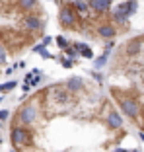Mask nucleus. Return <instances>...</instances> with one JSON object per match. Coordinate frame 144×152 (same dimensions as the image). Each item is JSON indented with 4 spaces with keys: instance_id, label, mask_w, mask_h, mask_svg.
I'll list each match as a JSON object with an SVG mask.
<instances>
[{
    "instance_id": "30",
    "label": "nucleus",
    "mask_w": 144,
    "mask_h": 152,
    "mask_svg": "<svg viewBox=\"0 0 144 152\" xmlns=\"http://www.w3.org/2000/svg\"><path fill=\"white\" fill-rule=\"evenodd\" d=\"M2 99H4V98H2V96H0V102H2Z\"/></svg>"
},
{
    "instance_id": "27",
    "label": "nucleus",
    "mask_w": 144,
    "mask_h": 152,
    "mask_svg": "<svg viewBox=\"0 0 144 152\" xmlns=\"http://www.w3.org/2000/svg\"><path fill=\"white\" fill-rule=\"evenodd\" d=\"M10 152H20V150H18V148H12V150H10Z\"/></svg>"
},
{
    "instance_id": "23",
    "label": "nucleus",
    "mask_w": 144,
    "mask_h": 152,
    "mask_svg": "<svg viewBox=\"0 0 144 152\" xmlns=\"http://www.w3.org/2000/svg\"><path fill=\"white\" fill-rule=\"evenodd\" d=\"M43 49H45V45H43V43H39V45H35V47H33V53H41Z\"/></svg>"
},
{
    "instance_id": "7",
    "label": "nucleus",
    "mask_w": 144,
    "mask_h": 152,
    "mask_svg": "<svg viewBox=\"0 0 144 152\" xmlns=\"http://www.w3.org/2000/svg\"><path fill=\"white\" fill-rule=\"evenodd\" d=\"M140 51H142V39L140 37H135V39L127 41L123 45V53L127 57H136V55H140Z\"/></svg>"
},
{
    "instance_id": "6",
    "label": "nucleus",
    "mask_w": 144,
    "mask_h": 152,
    "mask_svg": "<svg viewBox=\"0 0 144 152\" xmlns=\"http://www.w3.org/2000/svg\"><path fill=\"white\" fill-rule=\"evenodd\" d=\"M111 2L113 0H88V8H90L94 14L101 16V14L111 12Z\"/></svg>"
},
{
    "instance_id": "9",
    "label": "nucleus",
    "mask_w": 144,
    "mask_h": 152,
    "mask_svg": "<svg viewBox=\"0 0 144 152\" xmlns=\"http://www.w3.org/2000/svg\"><path fill=\"white\" fill-rule=\"evenodd\" d=\"M63 86H64V90H66V92H70V94L74 96L76 92H80V90L84 88V80H82L80 76H72V78H68Z\"/></svg>"
},
{
    "instance_id": "8",
    "label": "nucleus",
    "mask_w": 144,
    "mask_h": 152,
    "mask_svg": "<svg viewBox=\"0 0 144 152\" xmlns=\"http://www.w3.org/2000/svg\"><path fill=\"white\" fill-rule=\"evenodd\" d=\"M113 10H117V12L123 14L125 18H131L132 14L136 12V2H135V0H125V2H119Z\"/></svg>"
},
{
    "instance_id": "29",
    "label": "nucleus",
    "mask_w": 144,
    "mask_h": 152,
    "mask_svg": "<svg viewBox=\"0 0 144 152\" xmlns=\"http://www.w3.org/2000/svg\"><path fill=\"white\" fill-rule=\"evenodd\" d=\"M70 2H74V0H66V4H70Z\"/></svg>"
},
{
    "instance_id": "1",
    "label": "nucleus",
    "mask_w": 144,
    "mask_h": 152,
    "mask_svg": "<svg viewBox=\"0 0 144 152\" xmlns=\"http://www.w3.org/2000/svg\"><path fill=\"white\" fill-rule=\"evenodd\" d=\"M33 140V133L29 127H22V125H14L10 131V142L14 144V148L20 146H29Z\"/></svg>"
},
{
    "instance_id": "20",
    "label": "nucleus",
    "mask_w": 144,
    "mask_h": 152,
    "mask_svg": "<svg viewBox=\"0 0 144 152\" xmlns=\"http://www.w3.org/2000/svg\"><path fill=\"white\" fill-rule=\"evenodd\" d=\"M60 64H63L64 68H70V66H72V61H70V58H64V57H63V58H60Z\"/></svg>"
},
{
    "instance_id": "12",
    "label": "nucleus",
    "mask_w": 144,
    "mask_h": 152,
    "mask_svg": "<svg viewBox=\"0 0 144 152\" xmlns=\"http://www.w3.org/2000/svg\"><path fill=\"white\" fill-rule=\"evenodd\" d=\"M107 125L111 127V129H121L123 127V119H121V115H119L117 111H109L107 113Z\"/></svg>"
},
{
    "instance_id": "31",
    "label": "nucleus",
    "mask_w": 144,
    "mask_h": 152,
    "mask_svg": "<svg viewBox=\"0 0 144 152\" xmlns=\"http://www.w3.org/2000/svg\"><path fill=\"white\" fill-rule=\"evenodd\" d=\"M142 43H144V37H142Z\"/></svg>"
},
{
    "instance_id": "14",
    "label": "nucleus",
    "mask_w": 144,
    "mask_h": 152,
    "mask_svg": "<svg viewBox=\"0 0 144 152\" xmlns=\"http://www.w3.org/2000/svg\"><path fill=\"white\" fill-rule=\"evenodd\" d=\"M74 49H76V53L82 55L84 58H94V51H92L86 43H76V45H74Z\"/></svg>"
},
{
    "instance_id": "15",
    "label": "nucleus",
    "mask_w": 144,
    "mask_h": 152,
    "mask_svg": "<svg viewBox=\"0 0 144 152\" xmlns=\"http://www.w3.org/2000/svg\"><path fill=\"white\" fill-rule=\"evenodd\" d=\"M107 58H109V49H105V53L101 55V57H97L94 61V66H95V70H99V68H103L105 64H107Z\"/></svg>"
},
{
    "instance_id": "28",
    "label": "nucleus",
    "mask_w": 144,
    "mask_h": 152,
    "mask_svg": "<svg viewBox=\"0 0 144 152\" xmlns=\"http://www.w3.org/2000/svg\"><path fill=\"white\" fill-rule=\"evenodd\" d=\"M140 139H142V140H144V133H140Z\"/></svg>"
},
{
    "instance_id": "21",
    "label": "nucleus",
    "mask_w": 144,
    "mask_h": 152,
    "mask_svg": "<svg viewBox=\"0 0 144 152\" xmlns=\"http://www.w3.org/2000/svg\"><path fill=\"white\" fill-rule=\"evenodd\" d=\"M8 115H10L8 109H0V121H6V119H8Z\"/></svg>"
},
{
    "instance_id": "22",
    "label": "nucleus",
    "mask_w": 144,
    "mask_h": 152,
    "mask_svg": "<svg viewBox=\"0 0 144 152\" xmlns=\"http://www.w3.org/2000/svg\"><path fill=\"white\" fill-rule=\"evenodd\" d=\"M4 63H6V51L2 49V47H0V66H2Z\"/></svg>"
},
{
    "instance_id": "26",
    "label": "nucleus",
    "mask_w": 144,
    "mask_h": 152,
    "mask_svg": "<svg viewBox=\"0 0 144 152\" xmlns=\"http://www.w3.org/2000/svg\"><path fill=\"white\" fill-rule=\"evenodd\" d=\"M113 152H129V150H123V148H117V150H113Z\"/></svg>"
},
{
    "instance_id": "4",
    "label": "nucleus",
    "mask_w": 144,
    "mask_h": 152,
    "mask_svg": "<svg viewBox=\"0 0 144 152\" xmlns=\"http://www.w3.org/2000/svg\"><path fill=\"white\" fill-rule=\"evenodd\" d=\"M119 105H121V111L127 113L131 119H138L140 117V103L135 98H119Z\"/></svg>"
},
{
    "instance_id": "5",
    "label": "nucleus",
    "mask_w": 144,
    "mask_h": 152,
    "mask_svg": "<svg viewBox=\"0 0 144 152\" xmlns=\"http://www.w3.org/2000/svg\"><path fill=\"white\" fill-rule=\"evenodd\" d=\"M22 26L25 27L27 31H33V33H41L45 29V22H43L39 16H33V14H29V16H25V18L22 20Z\"/></svg>"
},
{
    "instance_id": "16",
    "label": "nucleus",
    "mask_w": 144,
    "mask_h": 152,
    "mask_svg": "<svg viewBox=\"0 0 144 152\" xmlns=\"http://www.w3.org/2000/svg\"><path fill=\"white\" fill-rule=\"evenodd\" d=\"M109 14H111V22H113V23H125V22H127V18L123 16V14H119L117 10H111Z\"/></svg>"
},
{
    "instance_id": "25",
    "label": "nucleus",
    "mask_w": 144,
    "mask_h": 152,
    "mask_svg": "<svg viewBox=\"0 0 144 152\" xmlns=\"http://www.w3.org/2000/svg\"><path fill=\"white\" fill-rule=\"evenodd\" d=\"M94 80L101 82V74H99V72H95V70H94Z\"/></svg>"
},
{
    "instance_id": "19",
    "label": "nucleus",
    "mask_w": 144,
    "mask_h": 152,
    "mask_svg": "<svg viewBox=\"0 0 144 152\" xmlns=\"http://www.w3.org/2000/svg\"><path fill=\"white\" fill-rule=\"evenodd\" d=\"M64 53L68 55V58H70V61H72V58H74V57H76V55H78L74 47H66V49H64Z\"/></svg>"
},
{
    "instance_id": "13",
    "label": "nucleus",
    "mask_w": 144,
    "mask_h": 152,
    "mask_svg": "<svg viewBox=\"0 0 144 152\" xmlns=\"http://www.w3.org/2000/svg\"><path fill=\"white\" fill-rule=\"evenodd\" d=\"M16 4L22 12H33L37 8V0H16Z\"/></svg>"
},
{
    "instance_id": "18",
    "label": "nucleus",
    "mask_w": 144,
    "mask_h": 152,
    "mask_svg": "<svg viewBox=\"0 0 144 152\" xmlns=\"http://www.w3.org/2000/svg\"><path fill=\"white\" fill-rule=\"evenodd\" d=\"M57 45H59L60 49H66V47H70L68 39H66V37H63V35H60V37H57Z\"/></svg>"
},
{
    "instance_id": "3",
    "label": "nucleus",
    "mask_w": 144,
    "mask_h": 152,
    "mask_svg": "<svg viewBox=\"0 0 144 152\" xmlns=\"http://www.w3.org/2000/svg\"><path fill=\"white\" fill-rule=\"evenodd\" d=\"M59 20H60V26L66 27V29H74V27H78V22H80L78 14L74 12L70 6H64V8H60Z\"/></svg>"
},
{
    "instance_id": "17",
    "label": "nucleus",
    "mask_w": 144,
    "mask_h": 152,
    "mask_svg": "<svg viewBox=\"0 0 144 152\" xmlns=\"http://www.w3.org/2000/svg\"><path fill=\"white\" fill-rule=\"evenodd\" d=\"M16 86H18V80H10V82H6V84H0V94H4V92H12Z\"/></svg>"
},
{
    "instance_id": "24",
    "label": "nucleus",
    "mask_w": 144,
    "mask_h": 152,
    "mask_svg": "<svg viewBox=\"0 0 144 152\" xmlns=\"http://www.w3.org/2000/svg\"><path fill=\"white\" fill-rule=\"evenodd\" d=\"M39 55H41V57H43V58H51V53H47V51H45V49L41 51V53H39Z\"/></svg>"
},
{
    "instance_id": "10",
    "label": "nucleus",
    "mask_w": 144,
    "mask_h": 152,
    "mask_svg": "<svg viewBox=\"0 0 144 152\" xmlns=\"http://www.w3.org/2000/svg\"><path fill=\"white\" fill-rule=\"evenodd\" d=\"M95 31H97V35H99V37H105V39H111V37H115V33H117V29H115V26H113L111 22H105V23H99Z\"/></svg>"
},
{
    "instance_id": "11",
    "label": "nucleus",
    "mask_w": 144,
    "mask_h": 152,
    "mask_svg": "<svg viewBox=\"0 0 144 152\" xmlns=\"http://www.w3.org/2000/svg\"><path fill=\"white\" fill-rule=\"evenodd\" d=\"M68 6H70V8L78 14V18H80V16H84V20H88L90 8H88V2H86V0H74V2H70Z\"/></svg>"
},
{
    "instance_id": "2",
    "label": "nucleus",
    "mask_w": 144,
    "mask_h": 152,
    "mask_svg": "<svg viewBox=\"0 0 144 152\" xmlns=\"http://www.w3.org/2000/svg\"><path fill=\"white\" fill-rule=\"evenodd\" d=\"M37 117H39V113H37V107L33 105V103H23L22 107L18 109V119H16V125H22V127H29L33 125L37 121Z\"/></svg>"
}]
</instances>
